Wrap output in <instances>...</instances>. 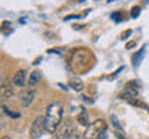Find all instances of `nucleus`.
<instances>
[{
    "mask_svg": "<svg viewBox=\"0 0 149 139\" xmlns=\"http://www.w3.org/2000/svg\"><path fill=\"white\" fill-rule=\"evenodd\" d=\"M70 87H72L74 91H81L84 88V82L81 81V79H78V77H73L72 81H70Z\"/></svg>",
    "mask_w": 149,
    "mask_h": 139,
    "instance_id": "7",
    "label": "nucleus"
},
{
    "mask_svg": "<svg viewBox=\"0 0 149 139\" xmlns=\"http://www.w3.org/2000/svg\"><path fill=\"white\" fill-rule=\"evenodd\" d=\"M78 122L81 124V125H87L88 124V119H87V114L86 113H81L78 116Z\"/></svg>",
    "mask_w": 149,
    "mask_h": 139,
    "instance_id": "11",
    "label": "nucleus"
},
{
    "mask_svg": "<svg viewBox=\"0 0 149 139\" xmlns=\"http://www.w3.org/2000/svg\"><path fill=\"white\" fill-rule=\"evenodd\" d=\"M56 134H58V139H79L76 128H74V125L70 120L61 124L58 130H56Z\"/></svg>",
    "mask_w": 149,
    "mask_h": 139,
    "instance_id": "3",
    "label": "nucleus"
},
{
    "mask_svg": "<svg viewBox=\"0 0 149 139\" xmlns=\"http://www.w3.org/2000/svg\"><path fill=\"white\" fill-rule=\"evenodd\" d=\"M138 14H140V8H138V6L132 8V11H130V16H132V17H137Z\"/></svg>",
    "mask_w": 149,
    "mask_h": 139,
    "instance_id": "13",
    "label": "nucleus"
},
{
    "mask_svg": "<svg viewBox=\"0 0 149 139\" xmlns=\"http://www.w3.org/2000/svg\"><path fill=\"white\" fill-rule=\"evenodd\" d=\"M25 79H26V71L25 70H19L13 77V85L16 87H23L25 85Z\"/></svg>",
    "mask_w": 149,
    "mask_h": 139,
    "instance_id": "5",
    "label": "nucleus"
},
{
    "mask_svg": "<svg viewBox=\"0 0 149 139\" xmlns=\"http://www.w3.org/2000/svg\"><path fill=\"white\" fill-rule=\"evenodd\" d=\"M110 120H112V124H113V127H115L116 130L121 128V125H120V122H118V119H116V116H110Z\"/></svg>",
    "mask_w": 149,
    "mask_h": 139,
    "instance_id": "12",
    "label": "nucleus"
},
{
    "mask_svg": "<svg viewBox=\"0 0 149 139\" xmlns=\"http://www.w3.org/2000/svg\"><path fill=\"white\" fill-rule=\"evenodd\" d=\"M143 54H144V46L138 51V54H135V56H134V65H135V67H137V65H140V60H141Z\"/></svg>",
    "mask_w": 149,
    "mask_h": 139,
    "instance_id": "10",
    "label": "nucleus"
},
{
    "mask_svg": "<svg viewBox=\"0 0 149 139\" xmlns=\"http://www.w3.org/2000/svg\"><path fill=\"white\" fill-rule=\"evenodd\" d=\"M34 91L33 90H25V91H22L20 93V102H22V105H25L28 107L33 102V99H34Z\"/></svg>",
    "mask_w": 149,
    "mask_h": 139,
    "instance_id": "6",
    "label": "nucleus"
},
{
    "mask_svg": "<svg viewBox=\"0 0 149 139\" xmlns=\"http://www.w3.org/2000/svg\"><path fill=\"white\" fill-rule=\"evenodd\" d=\"M40 81V73L39 71H33L31 74H30V79H28V83L33 87V85H36L37 82Z\"/></svg>",
    "mask_w": 149,
    "mask_h": 139,
    "instance_id": "8",
    "label": "nucleus"
},
{
    "mask_svg": "<svg viewBox=\"0 0 149 139\" xmlns=\"http://www.w3.org/2000/svg\"><path fill=\"white\" fill-rule=\"evenodd\" d=\"M106 130H107V125L104 120H95L90 127L87 128L86 131V139H106Z\"/></svg>",
    "mask_w": 149,
    "mask_h": 139,
    "instance_id": "2",
    "label": "nucleus"
},
{
    "mask_svg": "<svg viewBox=\"0 0 149 139\" xmlns=\"http://www.w3.org/2000/svg\"><path fill=\"white\" fill-rule=\"evenodd\" d=\"M112 19H113V20H116V22H118V20H120L121 17H120V14H116V12H113V14H112Z\"/></svg>",
    "mask_w": 149,
    "mask_h": 139,
    "instance_id": "15",
    "label": "nucleus"
},
{
    "mask_svg": "<svg viewBox=\"0 0 149 139\" xmlns=\"http://www.w3.org/2000/svg\"><path fill=\"white\" fill-rule=\"evenodd\" d=\"M2 139H9V138H8V136H3V138H2Z\"/></svg>",
    "mask_w": 149,
    "mask_h": 139,
    "instance_id": "16",
    "label": "nucleus"
},
{
    "mask_svg": "<svg viewBox=\"0 0 149 139\" xmlns=\"http://www.w3.org/2000/svg\"><path fill=\"white\" fill-rule=\"evenodd\" d=\"M2 94H3V97L13 96V90H11V87H9L8 83H3L2 85Z\"/></svg>",
    "mask_w": 149,
    "mask_h": 139,
    "instance_id": "9",
    "label": "nucleus"
},
{
    "mask_svg": "<svg viewBox=\"0 0 149 139\" xmlns=\"http://www.w3.org/2000/svg\"><path fill=\"white\" fill-rule=\"evenodd\" d=\"M2 30H3V32H8V31H9V22H3Z\"/></svg>",
    "mask_w": 149,
    "mask_h": 139,
    "instance_id": "14",
    "label": "nucleus"
},
{
    "mask_svg": "<svg viewBox=\"0 0 149 139\" xmlns=\"http://www.w3.org/2000/svg\"><path fill=\"white\" fill-rule=\"evenodd\" d=\"M62 113H64V107L54 102L47 108V114H45V130L50 133H56V130L61 125L62 120Z\"/></svg>",
    "mask_w": 149,
    "mask_h": 139,
    "instance_id": "1",
    "label": "nucleus"
},
{
    "mask_svg": "<svg viewBox=\"0 0 149 139\" xmlns=\"http://www.w3.org/2000/svg\"><path fill=\"white\" fill-rule=\"evenodd\" d=\"M44 130H45V118H40V116H39V118L34 119V122L31 124V130H30L31 138L33 139L40 138L42 133H44Z\"/></svg>",
    "mask_w": 149,
    "mask_h": 139,
    "instance_id": "4",
    "label": "nucleus"
}]
</instances>
